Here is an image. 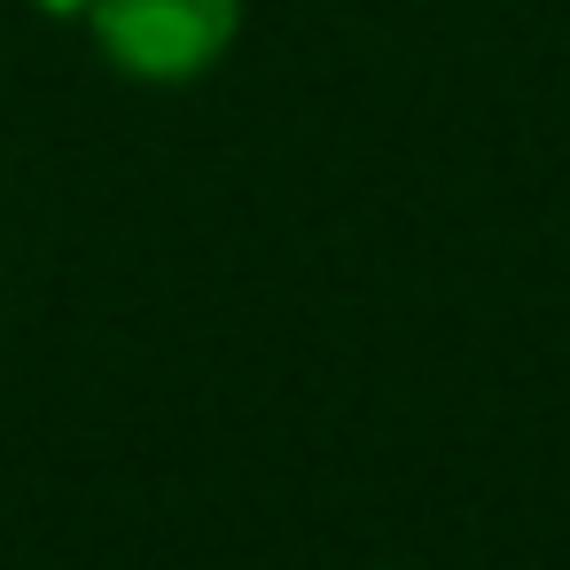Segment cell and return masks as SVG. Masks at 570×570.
<instances>
[{
  "instance_id": "obj_1",
  "label": "cell",
  "mask_w": 570,
  "mask_h": 570,
  "mask_svg": "<svg viewBox=\"0 0 570 570\" xmlns=\"http://www.w3.org/2000/svg\"><path fill=\"white\" fill-rule=\"evenodd\" d=\"M87 24L118 71L173 87V79H196L227 56L243 0H95Z\"/></svg>"
},
{
  "instance_id": "obj_2",
  "label": "cell",
  "mask_w": 570,
  "mask_h": 570,
  "mask_svg": "<svg viewBox=\"0 0 570 570\" xmlns=\"http://www.w3.org/2000/svg\"><path fill=\"white\" fill-rule=\"evenodd\" d=\"M40 9H48V17H87L95 0H40Z\"/></svg>"
}]
</instances>
